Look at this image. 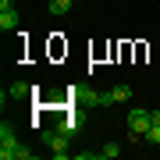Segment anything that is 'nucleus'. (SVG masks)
<instances>
[{"mask_svg":"<svg viewBox=\"0 0 160 160\" xmlns=\"http://www.w3.org/2000/svg\"><path fill=\"white\" fill-rule=\"evenodd\" d=\"M149 125H153V110H132L128 114V142H139Z\"/></svg>","mask_w":160,"mask_h":160,"instance_id":"f257e3e1","label":"nucleus"},{"mask_svg":"<svg viewBox=\"0 0 160 160\" xmlns=\"http://www.w3.org/2000/svg\"><path fill=\"white\" fill-rule=\"evenodd\" d=\"M75 4H82V0H75Z\"/></svg>","mask_w":160,"mask_h":160,"instance_id":"4468645a","label":"nucleus"},{"mask_svg":"<svg viewBox=\"0 0 160 160\" xmlns=\"http://www.w3.org/2000/svg\"><path fill=\"white\" fill-rule=\"evenodd\" d=\"M57 132H64V135H75V132H78V118H75V114H68V118H61V125H57Z\"/></svg>","mask_w":160,"mask_h":160,"instance_id":"6e6552de","label":"nucleus"},{"mask_svg":"<svg viewBox=\"0 0 160 160\" xmlns=\"http://www.w3.org/2000/svg\"><path fill=\"white\" fill-rule=\"evenodd\" d=\"M107 96H110V103H125V100H132V86H125V82H121V86H114Z\"/></svg>","mask_w":160,"mask_h":160,"instance_id":"39448f33","label":"nucleus"},{"mask_svg":"<svg viewBox=\"0 0 160 160\" xmlns=\"http://www.w3.org/2000/svg\"><path fill=\"white\" fill-rule=\"evenodd\" d=\"M68 139H71V135H64V132H46L43 142H46V149H50V157L64 160V157H68Z\"/></svg>","mask_w":160,"mask_h":160,"instance_id":"7ed1b4c3","label":"nucleus"},{"mask_svg":"<svg viewBox=\"0 0 160 160\" xmlns=\"http://www.w3.org/2000/svg\"><path fill=\"white\" fill-rule=\"evenodd\" d=\"M29 86H25V82H11V86L4 89V100H22V96H29Z\"/></svg>","mask_w":160,"mask_h":160,"instance_id":"20e7f679","label":"nucleus"},{"mask_svg":"<svg viewBox=\"0 0 160 160\" xmlns=\"http://www.w3.org/2000/svg\"><path fill=\"white\" fill-rule=\"evenodd\" d=\"M0 29H4V32H14L18 29V11H0Z\"/></svg>","mask_w":160,"mask_h":160,"instance_id":"423d86ee","label":"nucleus"},{"mask_svg":"<svg viewBox=\"0 0 160 160\" xmlns=\"http://www.w3.org/2000/svg\"><path fill=\"white\" fill-rule=\"evenodd\" d=\"M0 7H4V11H14V0H0Z\"/></svg>","mask_w":160,"mask_h":160,"instance_id":"f8f14e48","label":"nucleus"},{"mask_svg":"<svg viewBox=\"0 0 160 160\" xmlns=\"http://www.w3.org/2000/svg\"><path fill=\"white\" fill-rule=\"evenodd\" d=\"M153 121H157V125H160V110H153Z\"/></svg>","mask_w":160,"mask_h":160,"instance_id":"ddd939ff","label":"nucleus"},{"mask_svg":"<svg viewBox=\"0 0 160 160\" xmlns=\"http://www.w3.org/2000/svg\"><path fill=\"white\" fill-rule=\"evenodd\" d=\"M18 146H22V142H18L14 128L4 121V125H0V160H14L18 157Z\"/></svg>","mask_w":160,"mask_h":160,"instance_id":"f03ea898","label":"nucleus"},{"mask_svg":"<svg viewBox=\"0 0 160 160\" xmlns=\"http://www.w3.org/2000/svg\"><path fill=\"white\" fill-rule=\"evenodd\" d=\"M100 157L114 160V157H121V146H118V142H103V149H100Z\"/></svg>","mask_w":160,"mask_h":160,"instance_id":"1a4fd4ad","label":"nucleus"},{"mask_svg":"<svg viewBox=\"0 0 160 160\" xmlns=\"http://www.w3.org/2000/svg\"><path fill=\"white\" fill-rule=\"evenodd\" d=\"M142 139H146L149 146H157V142H160V125H157V121H153V125L146 128V135H142Z\"/></svg>","mask_w":160,"mask_h":160,"instance_id":"9d476101","label":"nucleus"},{"mask_svg":"<svg viewBox=\"0 0 160 160\" xmlns=\"http://www.w3.org/2000/svg\"><path fill=\"white\" fill-rule=\"evenodd\" d=\"M71 7H75V0H50V4H46V11H50V14H68Z\"/></svg>","mask_w":160,"mask_h":160,"instance_id":"0eeeda50","label":"nucleus"},{"mask_svg":"<svg viewBox=\"0 0 160 160\" xmlns=\"http://www.w3.org/2000/svg\"><path fill=\"white\" fill-rule=\"evenodd\" d=\"M32 157H36V153H32L29 146H18V157H14V160H32Z\"/></svg>","mask_w":160,"mask_h":160,"instance_id":"9b49d317","label":"nucleus"}]
</instances>
